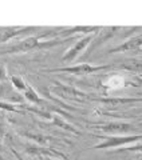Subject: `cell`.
Here are the masks:
<instances>
[{
    "label": "cell",
    "instance_id": "obj_1",
    "mask_svg": "<svg viewBox=\"0 0 142 160\" xmlns=\"http://www.w3.org/2000/svg\"><path fill=\"white\" fill-rule=\"evenodd\" d=\"M52 35V31H47V32H43L38 35V36H30L26 38L20 42L12 44V46L7 47L6 49H2L0 51V55H12V53H24V52H30V51H34V49H40V42L46 36H50Z\"/></svg>",
    "mask_w": 142,
    "mask_h": 160
},
{
    "label": "cell",
    "instance_id": "obj_2",
    "mask_svg": "<svg viewBox=\"0 0 142 160\" xmlns=\"http://www.w3.org/2000/svg\"><path fill=\"white\" fill-rule=\"evenodd\" d=\"M50 92L55 93L60 99L71 100V102L87 103V102H90V100H91L90 95L82 92L80 89L75 88L73 86H66V84H63V83H55L54 86L50 87Z\"/></svg>",
    "mask_w": 142,
    "mask_h": 160
},
{
    "label": "cell",
    "instance_id": "obj_3",
    "mask_svg": "<svg viewBox=\"0 0 142 160\" xmlns=\"http://www.w3.org/2000/svg\"><path fill=\"white\" fill-rule=\"evenodd\" d=\"M111 68H119L115 67L114 64H106V66H95V64H77V66H68V67H59V68H51L47 69L48 72H63V73H70V75H77V76H82V75H90L95 73L99 71H105V69H111Z\"/></svg>",
    "mask_w": 142,
    "mask_h": 160
},
{
    "label": "cell",
    "instance_id": "obj_4",
    "mask_svg": "<svg viewBox=\"0 0 142 160\" xmlns=\"http://www.w3.org/2000/svg\"><path fill=\"white\" fill-rule=\"evenodd\" d=\"M99 139H103V140L99 144H97V146H94L91 149L118 148L121 146L135 143V142H138V140H142V133L141 135H129V136H106V138H99Z\"/></svg>",
    "mask_w": 142,
    "mask_h": 160
},
{
    "label": "cell",
    "instance_id": "obj_5",
    "mask_svg": "<svg viewBox=\"0 0 142 160\" xmlns=\"http://www.w3.org/2000/svg\"><path fill=\"white\" fill-rule=\"evenodd\" d=\"M97 33H89V35H86V36L80 38L73 47H70L67 51L64 52V55L62 56V63H71V62H74V60L77 59L79 55L90 46V43L93 42V39H94V36Z\"/></svg>",
    "mask_w": 142,
    "mask_h": 160
},
{
    "label": "cell",
    "instance_id": "obj_6",
    "mask_svg": "<svg viewBox=\"0 0 142 160\" xmlns=\"http://www.w3.org/2000/svg\"><path fill=\"white\" fill-rule=\"evenodd\" d=\"M95 127L101 131H103L105 133H111L113 136H115V135L128 136V133H133L134 131H137V127L130 123H106Z\"/></svg>",
    "mask_w": 142,
    "mask_h": 160
},
{
    "label": "cell",
    "instance_id": "obj_7",
    "mask_svg": "<svg viewBox=\"0 0 142 160\" xmlns=\"http://www.w3.org/2000/svg\"><path fill=\"white\" fill-rule=\"evenodd\" d=\"M39 27H7L0 28V43H6L20 35H24L27 32H35L38 31Z\"/></svg>",
    "mask_w": 142,
    "mask_h": 160
},
{
    "label": "cell",
    "instance_id": "obj_8",
    "mask_svg": "<svg viewBox=\"0 0 142 160\" xmlns=\"http://www.w3.org/2000/svg\"><path fill=\"white\" fill-rule=\"evenodd\" d=\"M119 29H121V27H105V28H101V32H98L97 35H95L94 39H93V42L90 43L91 47L89 48L87 53L93 52L95 48H98L101 46V44L106 43L109 39L113 38L114 35L117 33V31H119Z\"/></svg>",
    "mask_w": 142,
    "mask_h": 160
},
{
    "label": "cell",
    "instance_id": "obj_9",
    "mask_svg": "<svg viewBox=\"0 0 142 160\" xmlns=\"http://www.w3.org/2000/svg\"><path fill=\"white\" fill-rule=\"evenodd\" d=\"M0 98L3 99V102L6 103H22L23 102V96L20 95L16 89H15L11 84H8L6 82H3L0 84Z\"/></svg>",
    "mask_w": 142,
    "mask_h": 160
},
{
    "label": "cell",
    "instance_id": "obj_10",
    "mask_svg": "<svg viewBox=\"0 0 142 160\" xmlns=\"http://www.w3.org/2000/svg\"><path fill=\"white\" fill-rule=\"evenodd\" d=\"M26 152L30 155H38V156H48V158H54V159H63L66 160L67 156L64 153L57 151L54 148H44V147H39V146H27L26 147Z\"/></svg>",
    "mask_w": 142,
    "mask_h": 160
},
{
    "label": "cell",
    "instance_id": "obj_11",
    "mask_svg": "<svg viewBox=\"0 0 142 160\" xmlns=\"http://www.w3.org/2000/svg\"><path fill=\"white\" fill-rule=\"evenodd\" d=\"M139 47H142V33L137 35L134 38H130L129 40L121 43L119 46L114 47L113 49H110V53H118V52H125V51H135Z\"/></svg>",
    "mask_w": 142,
    "mask_h": 160
},
{
    "label": "cell",
    "instance_id": "obj_12",
    "mask_svg": "<svg viewBox=\"0 0 142 160\" xmlns=\"http://www.w3.org/2000/svg\"><path fill=\"white\" fill-rule=\"evenodd\" d=\"M102 27H82V26H77V27H71V28H64L60 32H52L54 36H60L63 39H67L68 35H74V33H97L98 31H101Z\"/></svg>",
    "mask_w": 142,
    "mask_h": 160
},
{
    "label": "cell",
    "instance_id": "obj_13",
    "mask_svg": "<svg viewBox=\"0 0 142 160\" xmlns=\"http://www.w3.org/2000/svg\"><path fill=\"white\" fill-rule=\"evenodd\" d=\"M52 124H54V126H57V127H60V128L67 129V131L73 132V133H75V135H80V131H79V129H77L74 126H71L70 123L64 122V120L60 118V116H58V115H52Z\"/></svg>",
    "mask_w": 142,
    "mask_h": 160
},
{
    "label": "cell",
    "instance_id": "obj_14",
    "mask_svg": "<svg viewBox=\"0 0 142 160\" xmlns=\"http://www.w3.org/2000/svg\"><path fill=\"white\" fill-rule=\"evenodd\" d=\"M23 96H24V99H26V100H28L30 103L38 104V106H42V104H43V100L39 98V95L36 93V91H35V89L31 86H30V84L27 86V89L24 91Z\"/></svg>",
    "mask_w": 142,
    "mask_h": 160
},
{
    "label": "cell",
    "instance_id": "obj_15",
    "mask_svg": "<svg viewBox=\"0 0 142 160\" xmlns=\"http://www.w3.org/2000/svg\"><path fill=\"white\" fill-rule=\"evenodd\" d=\"M91 100H98L101 103H106V104H110V106H115L118 103H135V102H142V99H102V98H98V99H94L91 98Z\"/></svg>",
    "mask_w": 142,
    "mask_h": 160
},
{
    "label": "cell",
    "instance_id": "obj_16",
    "mask_svg": "<svg viewBox=\"0 0 142 160\" xmlns=\"http://www.w3.org/2000/svg\"><path fill=\"white\" fill-rule=\"evenodd\" d=\"M105 84L109 88H118V87L125 84V79L122 76H118V75H114V76H110L107 80H106Z\"/></svg>",
    "mask_w": 142,
    "mask_h": 160
},
{
    "label": "cell",
    "instance_id": "obj_17",
    "mask_svg": "<svg viewBox=\"0 0 142 160\" xmlns=\"http://www.w3.org/2000/svg\"><path fill=\"white\" fill-rule=\"evenodd\" d=\"M9 80H11V86L16 89V91H26L27 89V86L28 84H26V82L22 79V78H19V76H11L9 78Z\"/></svg>",
    "mask_w": 142,
    "mask_h": 160
},
{
    "label": "cell",
    "instance_id": "obj_18",
    "mask_svg": "<svg viewBox=\"0 0 142 160\" xmlns=\"http://www.w3.org/2000/svg\"><path fill=\"white\" fill-rule=\"evenodd\" d=\"M0 109H4V111H8V112H18V113H22L23 111H20L19 108H16V106H14L11 103H6L3 100H0Z\"/></svg>",
    "mask_w": 142,
    "mask_h": 160
},
{
    "label": "cell",
    "instance_id": "obj_19",
    "mask_svg": "<svg viewBox=\"0 0 142 160\" xmlns=\"http://www.w3.org/2000/svg\"><path fill=\"white\" fill-rule=\"evenodd\" d=\"M115 152H142V144H135L131 147H123L119 149H115Z\"/></svg>",
    "mask_w": 142,
    "mask_h": 160
},
{
    "label": "cell",
    "instance_id": "obj_20",
    "mask_svg": "<svg viewBox=\"0 0 142 160\" xmlns=\"http://www.w3.org/2000/svg\"><path fill=\"white\" fill-rule=\"evenodd\" d=\"M7 79V72H6V68L4 66H0V82H4V80Z\"/></svg>",
    "mask_w": 142,
    "mask_h": 160
},
{
    "label": "cell",
    "instance_id": "obj_21",
    "mask_svg": "<svg viewBox=\"0 0 142 160\" xmlns=\"http://www.w3.org/2000/svg\"><path fill=\"white\" fill-rule=\"evenodd\" d=\"M12 151H14V153H15V155H16V156H18V159H19V160H23V159H22V158H20V156H19V155H18L16 152H15V149H12Z\"/></svg>",
    "mask_w": 142,
    "mask_h": 160
},
{
    "label": "cell",
    "instance_id": "obj_22",
    "mask_svg": "<svg viewBox=\"0 0 142 160\" xmlns=\"http://www.w3.org/2000/svg\"><path fill=\"white\" fill-rule=\"evenodd\" d=\"M47 160H59V159H54V158H48Z\"/></svg>",
    "mask_w": 142,
    "mask_h": 160
},
{
    "label": "cell",
    "instance_id": "obj_23",
    "mask_svg": "<svg viewBox=\"0 0 142 160\" xmlns=\"http://www.w3.org/2000/svg\"><path fill=\"white\" fill-rule=\"evenodd\" d=\"M138 160H142V158H141V159H138Z\"/></svg>",
    "mask_w": 142,
    "mask_h": 160
},
{
    "label": "cell",
    "instance_id": "obj_24",
    "mask_svg": "<svg viewBox=\"0 0 142 160\" xmlns=\"http://www.w3.org/2000/svg\"><path fill=\"white\" fill-rule=\"evenodd\" d=\"M0 160H2V156H0Z\"/></svg>",
    "mask_w": 142,
    "mask_h": 160
},
{
    "label": "cell",
    "instance_id": "obj_25",
    "mask_svg": "<svg viewBox=\"0 0 142 160\" xmlns=\"http://www.w3.org/2000/svg\"><path fill=\"white\" fill-rule=\"evenodd\" d=\"M141 126H142V123H141Z\"/></svg>",
    "mask_w": 142,
    "mask_h": 160
}]
</instances>
